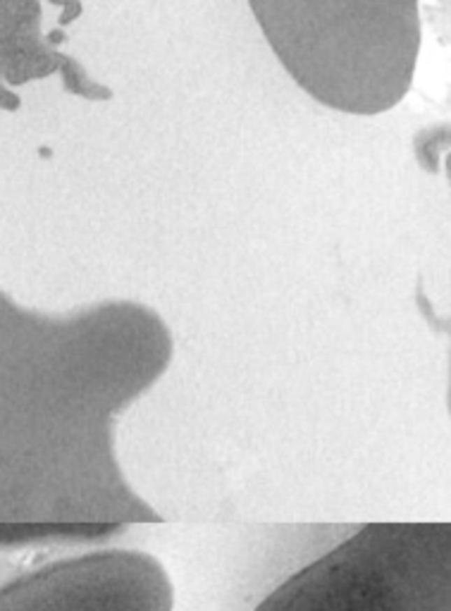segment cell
Listing matches in <instances>:
<instances>
[{
    "label": "cell",
    "instance_id": "6da1fadb",
    "mask_svg": "<svg viewBox=\"0 0 451 611\" xmlns=\"http://www.w3.org/2000/svg\"><path fill=\"white\" fill-rule=\"evenodd\" d=\"M253 611H451V521L368 523Z\"/></svg>",
    "mask_w": 451,
    "mask_h": 611
},
{
    "label": "cell",
    "instance_id": "7a4b0ae2",
    "mask_svg": "<svg viewBox=\"0 0 451 611\" xmlns=\"http://www.w3.org/2000/svg\"><path fill=\"white\" fill-rule=\"evenodd\" d=\"M0 611H175V587L148 552L94 547L3 580Z\"/></svg>",
    "mask_w": 451,
    "mask_h": 611
},
{
    "label": "cell",
    "instance_id": "3957f363",
    "mask_svg": "<svg viewBox=\"0 0 451 611\" xmlns=\"http://www.w3.org/2000/svg\"><path fill=\"white\" fill-rule=\"evenodd\" d=\"M115 528L98 526H0V554L24 552L31 547H67L91 545L106 540Z\"/></svg>",
    "mask_w": 451,
    "mask_h": 611
}]
</instances>
